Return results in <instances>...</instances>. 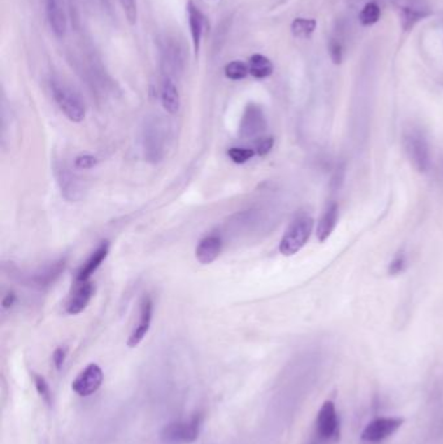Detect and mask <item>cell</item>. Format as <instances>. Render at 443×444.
Here are the masks:
<instances>
[{"instance_id": "836d02e7", "label": "cell", "mask_w": 443, "mask_h": 444, "mask_svg": "<svg viewBox=\"0 0 443 444\" xmlns=\"http://www.w3.org/2000/svg\"><path fill=\"white\" fill-rule=\"evenodd\" d=\"M15 300H16L15 295H13V294H8V295L4 298V300H3V307H4V308L12 307L13 303H15Z\"/></svg>"}, {"instance_id": "f1b7e54d", "label": "cell", "mask_w": 443, "mask_h": 444, "mask_svg": "<svg viewBox=\"0 0 443 444\" xmlns=\"http://www.w3.org/2000/svg\"><path fill=\"white\" fill-rule=\"evenodd\" d=\"M406 265H407V259H406V255L403 252H399L389 265V273L391 275H398L400 273L403 272L406 269Z\"/></svg>"}, {"instance_id": "4316f807", "label": "cell", "mask_w": 443, "mask_h": 444, "mask_svg": "<svg viewBox=\"0 0 443 444\" xmlns=\"http://www.w3.org/2000/svg\"><path fill=\"white\" fill-rule=\"evenodd\" d=\"M255 150L253 148H244V147H232L229 148L227 155L229 157L233 160L235 164L247 163L250 159H253L255 156Z\"/></svg>"}, {"instance_id": "8fae6325", "label": "cell", "mask_w": 443, "mask_h": 444, "mask_svg": "<svg viewBox=\"0 0 443 444\" xmlns=\"http://www.w3.org/2000/svg\"><path fill=\"white\" fill-rule=\"evenodd\" d=\"M153 310H154V303L148 295H146L141 301L138 324L127 338V345L130 348H136V345H141V342L147 336L151 327V321H153Z\"/></svg>"}, {"instance_id": "9a60e30c", "label": "cell", "mask_w": 443, "mask_h": 444, "mask_svg": "<svg viewBox=\"0 0 443 444\" xmlns=\"http://www.w3.org/2000/svg\"><path fill=\"white\" fill-rule=\"evenodd\" d=\"M186 12H188V20H189V27H190L194 55L198 56L200 51V45H202V38H203V33H204L206 18L203 16V13L200 12V9L194 4L192 0H189V3L186 6Z\"/></svg>"}, {"instance_id": "7c38bea8", "label": "cell", "mask_w": 443, "mask_h": 444, "mask_svg": "<svg viewBox=\"0 0 443 444\" xmlns=\"http://www.w3.org/2000/svg\"><path fill=\"white\" fill-rule=\"evenodd\" d=\"M162 62H163V69L165 72V77L177 76L183 69V51L180 43L168 38L165 39L163 47H162Z\"/></svg>"}, {"instance_id": "7402d4cb", "label": "cell", "mask_w": 443, "mask_h": 444, "mask_svg": "<svg viewBox=\"0 0 443 444\" xmlns=\"http://www.w3.org/2000/svg\"><path fill=\"white\" fill-rule=\"evenodd\" d=\"M314 18H295L291 24V31L297 38H308L316 29Z\"/></svg>"}, {"instance_id": "277c9868", "label": "cell", "mask_w": 443, "mask_h": 444, "mask_svg": "<svg viewBox=\"0 0 443 444\" xmlns=\"http://www.w3.org/2000/svg\"><path fill=\"white\" fill-rule=\"evenodd\" d=\"M314 230V218L308 215H300L295 218L280 242V252L283 256H293L307 245Z\"/></svg>"}, {"instance_id": "6da1fadb", "label": "cell", "mask_w": 443, "mask_h": 444, "mask_svg": "<svg viewBox=\"0 0 443 444\" xmlns=\"http://www.w3.org/2000/svg\"><path fill=\"white\" fill-rule=\"evenodd\" d=\"M403 147L409 163L417 172L426 173L432 164L430 145L423 130L409 127L403 131Z\"/></svg>"}, {"instance_id": "44dd1931", "label": "cell", "mask_w": 443, "mask_h": 444, "mask_svg": "<svg viewBox=\"0 0 443 444\" xmlns=\"http://www.w3.org/2000/svg\"><path fill=\"white\" fill-rule=\"evenodd\" d=\"M248 71L255 78H267L273 73V64L264 55L255 54L248 60Z\"/></svg>"}, {"instance_id": "d6a6232c", "label": "cell", "mask_w": 443, "mask_h": 444, "mask_svg": "<svg viewBox=\"0 0 443 444\" xmlns=\"http://www.w3.org/2000/svg\"><path fill=\"white\" fill-rule=\"evenodd\" d=\"M66 356H68V348L66 347H57L55 350L54 355H52V361H54L55 368L57 371L63 369Z\"/></svg>"}, {"instance_id": "603a6c76", "label": "cell", "mask_w": 443, "mask_h": 444, "mask_svg": "<svg viewBox=\"0 0 443 444\" xmlns=\"http://www.w3.org/2000/svg\"><path fill=\"white\" fill-rule=\"evenodd\" d=\"M224 72H225L226 78L232 81H241L247 77L250 71H248V64H244L241 60H234L226 65Z\"/></svg>"}, {"instance_id": "9c48e42d", "label": "cell", "mask_w": 443, "mask_h": 444, "mask_svg": "<svg viewBox=\"0 0 443 444\" xmlns=\"http://www.w3.org/2000/svg\"><path fill=\"white\" fill-rule=\"evenodd\" d=\"M104 381V373L98 364H89L72 382V390L81 398H89L99 390Z\"/></svg>"}, {"instance_id": "5bb4252c", "label": "cell", "mask_w": 443, "mask_h": 444, "mask_svg": "<svg viewBox=\"0 0 443 444\" xmlns=\"http://www.w3.org/2000/svg\"><path fill=\"white\" fill-rule=\"evenodd\" d=\"M94 295V286L89 281L77 282L68 303H66V313L68 315H78L87 307L91 298Z\"/></svg>"}, {"instance_id": "1f68e13d", "label": "cell", "mask_w": 443, "mask_h": 444, "mask_svg": "<svg viewBox=\"0 0 443 444\" xmlns=\"http://www.w3.org/2000/svg\"><path fill=\"white\" fill-rule=\"evenodd\" d=\"M97 164H98L97 157H94V156H91V155H82V156H78V157L74 160V165H76V168H78V169H91V168H94Z\"/></svg>"}, {"instance_id": "ffe728a7", "label": "cell", "mask_w": 443, "mask_h": 444, "mask_svg": "<svg viewBox=\"0 0 443 444\" xmlns=\"http://www.w3.org/2000/svg\"><path fill=\"white\" fill-rule=\"evenodd\" d=\"M64 269H65V260H57L55 263L48 264L41 271L33 274L31 283L38 287L51 286L62 275Z\"/></svg>"}, {"instance_id": "e0dca14e", "label": "cell", "mask_w": 443, "mask_h": 444, "mask_svg": "<svg viewBox=\"0 0 443 444\" xmlns=\"http://www.w3.org/2000/svg\"><path fill=\"white\" fill-rule=\"evenodd\" d=\"M109 242H103L101 245L94 251V254L91 255L87 259V262L82 265L81 269L77 273L76 281L86 282L89 281L91 275L98 271L101 263L106 260V257L108 256Z\"/></svg>"}, {"instance_id": "8992f818", "label": "cell", "mask_w": 443, "mask_h": 444, "mask_svg": "<svg viewBox=\"0 0 443 444\" xmlns=\"http://www.w3.org/2000/svg\"><path fill=\"white\" fill-rule=\"evenodd\" d=\"M341 434V420L332 400H326L317 413L316 436L321 442H337Z\"/></svg>"}, {"instance_id": "7a4b0ae2", "label": "cell", "mask_w": 443, "mask_h": 444, "mask_svg": "<svg viewBox=\"0 0 443 444\" xmlns=\"http://www.w3.org/2000/svg\"><path fill=\"white\" fill-rule=\"evenodd\" d=\"M203 415L194 413L189 420L172 421L160 430V441L165 444H190L198 441L203 425Z\"/></svg>"}, {"instance_id": "52a82bcc", "label": "cell", "mask_w": 443, "mask_h": 444, "mask_svg": "<svg viewBox=\"0 0 443 444\" xmlns=\"http://www.w3.org/2000/svg\"><path fill=\"white\" fill-rule=\"evenodd\" d=\"M56 178L64 198L69 201H78L83 198L85 181L65 163L56 165Z\"/></svg>"}, {"instance_id": "cb8c5ba5", "label": "cell", "mask_w": 443, "mask_h": 444, "mask_svg": "<svg viewBox=\"0 0 443 444\" xmlns=\"http://www.w3.org/2000/svg\"><path fill=\"white\" fill-rule=\"evenodd\" d=\"M380 7L376 3H368L362 9V12L359 15V20H360V22L364 27H371V25L376 24L380 20Z\"/></svg>"}, {"instance_id": "f546056e", "label": "cell", "mask_w": 443, "mask_h": 444, "mask_svg": "<svg viewBox=\"0 0 443 444\" xmlns=\"http://www.w3.org/2000/svg\"><path fill=\"white\" fill-rule=\"evenodd\" d=\"M328 51L330 55V59L333 60L335 64L342 63V57H344V51H342V45L337 41V39H330L329 45H328Z\"/></svg>"}, {"instance_id": "83f0119b", "label": "cell", "mask_w": 443, "mask_h": 444, "mask_svg": "<svg viewBox=\"0 0 443 444\" xmlns=\"http://www.w3.org/2000/svg\"><path fill=\"white\" fill-rule=\"evenodd\" d=\"M120 4L124 9V13L127 16L129 24L134 25L138 18V9H136V0H120Z\"/></svg>"}, {"instance_id": "4dcf8cb0", "label": "cell", "mask_w": 443, "mask_h": 444, "mask_svg": "<svg viewBox=\"0 0 443 444\" xmlns=\"http://www.w3.org/2000/svg\"><path fill=\"white\" fill-rule=\"evenodd\" d=\"M274 145V141L272 136H267V138H259L258 143H256V148H255V152L259 155V156H265L267 154L271 152L272 148Z\"/></svg>"}, {"instance_id": "d4e9b609", "label": "cell", "mask_w": 443, "mask_h": 444, "mask_svg": "<svg viewBox=\"0 0 443 444\" xmlns=\"http://www.w3.org/2000/svg\"><path fill=\"white\" fill-rule=\"evenodd\" d=\"M33 380H34V386H36V390L39 394V396L45 400V404L51 406L52 404V394H51V389L48 386V382L45 381L43 375L36 374V373L33 374Z\"/></svg>"}, {"instance_id": "5b68a950", "label": "cell", "mask_w": 443, "mask_h": 444, "mask_svg": "<svg viewBox=\"0 0 443 444\" xmlns=\"http://www.w3.org/2000/svg\"><path fill=\"white\" fill-rule=\"evenodd\" d=\"M143 151L148 162L157 163L160 162L165 154V127L157 118H148L145 122L143 134Z\"/></svg>"}, {"instance_id": "d6986e66", "label": "cell", "mask_w": 443, "mask_h": 444, "mask_svg": "<svg viewBox=\"0 0 443 444\" xmlns=\"http://www.w3.org/2000/svg\"><path fill=\"white\" fill-rule=\"evenodd\" d=\"M160 100H162L163 108L168 113L176 115L180 110V107H181L180 92H178V89L171 77H164L162 91H160Z\"/></svg>"}, {"instance_id": "30bf717a", "label": "cell", "mask_w": 443, "mask_h": 444, "mask_svg": "<svg viewBox=\"0 0 443 444\" xmlns=\"http://www.w3.org/2000/svg\"><path fill=\"white\" fill-rule=\"evenodd\" d=\"M267 130V118L262 107L258 104H248L244 109V116L239 124V136L242 139H255L264 134Z\"/></svg>"}, {"instance_id": "3957f363", "label": "cell", "mask_w": 443, "mask_h": 444, "mask_svg": "<svg viewBox=\"0 0 443 444\" xmlns=\"http://www.w3.org/2000/svg\"><path fill=\"white\" fill-rule=\"evenodd\" d=\"M51 91L60 110L73 122H81L86 116V107L81 95L60 80L51 81Z\"/></svg>"}, {"instance_id": "4fadbf2b", "label": "cell", "mask_w": 443, "mask_h": 444, "mask_svg": "<svg viewBox=\"0 0 443 444\" xmlns=\"http://www.w3.org/2000/svg\"><path fill=\"white\" fill-rule=\"evenodd\" d=\"M45 15L55 36L63 38L68 27L63 0H45Z\"/></svg>"}, {"instance_id": "2e32d148", "label": "cell", "mask_w": 443, "mask_h": 444, "mask_svg": "<svg viewBox=\"0 0 443 444\" xmlns=\"http://www.w3.org/2000/svg\"><path fill=\"white\" fill-rule=\"evenodd\" d=\"M223 250V241L218 236H206L200 241L197 250H195V257L200 264L209 265L213 263L218 259Z\"/></svg>"}, {"instance_id": "ac0fdd59", "label": "cell", "mask_w": 443, "mask_h": 444, "mask_svg": "<svg viewBox=\"0 0 443 444\" xmlns=\"http://www.w3.org/2000/svg\"><path fill=\"white\" fill-rule=\"evenodd\" d=\"M338 217H339L338 204L335 201H332L326 207L323 216L317 224L316 234L320 242H325L328 241V238L332 236V233L335 231V227H337Z\"/></svg>"}, {"instance_id": "484cf974", "label": "cell", "mask_w": 443, "mask_h": 444, "mask_svg": "<svg viewBox=\"0 0 443 444\" xmlns=\"http://www.w3.org/2000/svg\"><path fill=\"white\" fill-rule=\"evenodd\" d=\"M429 15V12H424V9L419 10L415 8H403L402 9V21H403V27L409 29L416 24L419 20L426 17Z\"/></svg>"}, {"instance_id": "ba28073f", "label": "cell", "mask_w": 443, "mask_h": 444, "mask_svg": "<svg viewBox=\"0 0 443 444\" xmlns=\"http://www.w3.org/2000/svg\"><path fill=\"white\" fill-rule=\"evenodd\" d=\"M405 424L402 417H379L371 421L362 431V441L368 443H379L397 433Z\"/></svg>"}]
</instances>
